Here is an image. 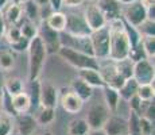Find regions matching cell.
Listing matches in <instances>:
<instances>
[{
  "label": "cell",
  "mask_w": 155,
  "mask_h": 135,
  "mask_svg": "<svg viewBox=\"0 0 155 135\" xmlns=\"http://www.w3.org/2000/svg\"><path fill=\"white\" fill-rule=\"evenodd\" d=\"M47 5L50 7L51 11H61L62 8V0H49Z\"/></svg>",
  "instance_id": "f35d334b"
},
{
  "label": "cell",
  "mask_w": 155,
  "mask_h": 135,
  "mask_svg": "<svg viewBox=\"0 0 155 135\" xmlns=\"http://www.w3.org/2000/svg\"><path fill=\"white\" fill-rule=\"evenodd\" d=\"M138 86L139 84L136 83L135 80L131 77V79H127L124 81V84L119 88V96H120V99H123V100H130L132 96L136 95V91H138Z\"/></svg>",
  "instance_id": "cb8c5ba5"
},
{
  "label": "cell",
  "mask_w": 155,
  "mask_h": 135,
  "mask_svg": "<svg viewBox=\"0 0 155 135\" xmlns=\"http://www.w3.org/2000/svg\"><path fill=\"white\" fill-rule=\"evenodd\" d=\"M136 96L142 101H153L154 100V83L153 84H140L136 91Z\"/></svg>",
  "instance_id": "4dcf8cb0"
},
{
  "label": "cell",
  "mask_w": 155,
  "mask_h": 135,
  "mask_svg": "<svg viewBox=\"0 0 155 135\" xmlns=\"http://www.w3.org/2000/svg\"><path fill=\"white\" fill-rule=\"evenodd\" d=\"M135 2H138V0H120L119 3H121V4H131V3H135Z\"/></svg>",
  "instance_id": "bcb514c9"
},
{
  "label": "cell",
  "mask_w": 155,
  "mask_h": 135,
  "mask_svg": "<svg viewBox=\"0 0 155 135\" xmlns=\"http://www.w3.org/2000/svg\"><path fill=\"white\" fill-rule=\"evenodd\" d=\"M54 118H55V108H42L35 120H37V124L46 126L54 120Z\"/></svg>",
  "instance_id": "d6a6232c"
},
{
  "label": "cell",
  "mask_w": 155,
  "mask_h": 135,
  "mask_svg": "<svg viewBox=\"0 0 155 135\" xmlns=\"http://www.w3.org/2000/svg\"><path fill=\"white\" fill-rule=\"evenodd\" d=\"M154 65L150 59L142 58L134 62L132 68V79L140 85V84H153L154 83Z\"/></svg>",
  "instance_id": "8992f818"
},
{
  "label": "cell",
  "mask_w": 155,
  "mask_h": 135,
  "mask_svg": "<svg viewBox=\"0 0 155 135\" xmlns=\"http://www.w3.org/2000/svg\"><path fill=\"white\" fill-rule=\"evenodd\" d=\"M19 30H20L22 37H25L26 39H28V41L38 35V27L35 25V22H31V20H28V19H26L25 22L19 26Z\"/></svg>",
  "instance_id": "83f0119b"
},
{
  "label": "cell",
  "mask_w": 155,
  "mask_h": 135,
  "mask_svg": "<svg viewBox=\"0 0 155 135\" xmlns=\"http://www.w3.org/2000/svg\"><path fill=\"white\" fill-rule=\"evenodd\" d=\"M139 119H140V115H138L136 112L131 111V112H130V118L127 119V123H128V135H140Z\"/></svg>",
  "instance_id": "836d02e7"
},
{
  "label": "cell",
  "mask_w": 155,
  "mask_h": 135,
  "mask_svg": "<svg viewBox=\"0 0 155 135\" xmlns=\"http://www.w3.org/2000/svg\"><path fill=\"white\" fill-rule=\"evenodd\" d=\"M123 16H124V22L127 25L135 27L138 29L139 26L147 19L146 16V8L140 4V2H135V3H131V4H127L126 10L123 12Z\"/></svg>",
  "instance_id": "9c48e42d"
},
{
  "label": "cell",
  "mask_w": 155,
  "mask_h": 135,
  "mask_svg": "<svg viewBox=\"0 0 155 135\" xmlns=\"http://www.w3.org/2000/svg\"><path fill=\"white\" fill-rule=\"evenodd\" d=\"M5 38H7V42L10 45H14L18 41L22 38V34H20V30H19V26L16 25H12L10 29L5 31Z\"/></svg>",
  "instance_id": "e575fe53"
},
{
  "label": "cell",
  "mask_w": 155,
  "mask_h": 135,
  "mask_svg": "<svg viewBox=\"0 0 155 135\" xmlns=\"http://www.w3.org/2000/svg\"><path fill=\"white\" fill-rule=\"evenodd\" d=\"M116 2H120V0H116Z\"/></svg>",
  "instance_id": "681fc988"
},
{
  "label": "cell",
  "mask_w": 155,
  "mask_h": 135,
  "mask_svg": "<svg viewBox=\"0 0 155 135\" xmlns=\"http://www.w3.org/2000/svg\"><path fill=\"white\" fill-rule=\"evenodd\" d=\"M47 26L57 32H64L66 27V15L61 11H53L45 20Z\"/></svg>",
  "instance_id": "d6986e66"
},
{
  "label": "cell",
  "mask_w": 155,
  "mask_h": 135,
  "mask_svg": "<svg viewBox=\"0 0 155 135\" xmlns=\"http://www.w3.org/2000/svg\"><path fill=\"white\" fill-rule=\"evenodd\" d=\"M11 2H12V0H0V12H2V11L4 10Z\"/></svg>",
  "instance_id": "b9f144b4"
},
{
  "label": "cell",
  "mask_w": 155,
  "mask_h": 135,
  "mask_svg": "<svg viewBox=\"0 0 155 135\" xmlns=\"http://www.w3.org/2000/svg\"><path fill=\"white\" fill-rule=\"evenodd\" d=\"M14 54L10 50H0V70L8 72L14 66Z\"/></svg>",
  "instance_id": "1f68e13d"
},
{
  "label": "cell",
  "mask_w": 155,
  "mask_h": 135,
  "mask_svg": "<svg viewBox=\"0 0 155 135\" xmlns=\"http://www.w3.org/2000/svg\"><path fill=\"white\" fill-rule=\"evenodd\" d=\"M38 37L42 41L47 54L58 53L59 47H61V35H59V32L51 30L46 23L42 22L39 29H38Z\"/></svg>",
  "instance_id": "52a82bcc"
},
{
  "label": "cell",
  "mask_w": 155,
  "mask_h": 135,
  "mask_svg": "<svg viewBox=\"0 0 155 135\" xmlns=\"http://www.w3.org/2000/svg\"><path fill=\"white\" fill-rule=\"evenodd\" d=\"M4 91L8 96H15L20 92H23V83L19 79H8L7 81H4Z\"/></svg>",
  "instance_id": "f1b7e54d"
},
{
  "label": "cell",
  "mask_w": 155,
  "mask_h": 135,
  "mask_svg": "<svg viewBox=\"0 0 155 135\" xmlns=\"http://www.w3.org/2000/svg\"><path fill=\"white\" fill-rule=\"evenodd\" d=\"M58 92L50 83H39V104L42 108H55Z\"/></svg>",
  "instance_id": "5bb4252c"
},
{
  "label": "cell",
  "mask_w": 155,
  "mask_h": 135,
  "mask_svg": "<svg viewBox=\"0 0 155 135\" xmlns=\"http://www.w3.org/2000/svg\"><path fill=\"white\" fill-rule=\"evenodd\" d=\"M84 19L88 27L91 29V31H96V30H100L108 25V20L105 19V16L101 12L100 8L97 7V4H89L85 8Z\"/></svg>",
  "instance_id": "30bf717a"
},
{
  "label": "cell",
  "mask_w": 155,
  "mask_h": 135,
  "mask_svg": "<svg viewBox=\"0 0 155 135\" xmlns=\"http://www.w3.org/2000/svg\"><path fill=\"white\" fill-rule=\"evenodd\" d=\"M99 73L107 86L115 88V89H117V91L124 84V81H126L119 74L117 69H116V64L113 61H111V64L104 65V66H99Z\"/></svg>",
  "instance_id": "8fae6325"
},
{
  "label": "cell",
  "mask_w": 155,
  "mask_h": 135,
  "mask_svg": "<svg viewBox=\"0 0 155 135\" xmlns=\"http://www.w3.org/2000/svg\"><path fill=\"white\" fill-rule=\"evenodd\" d=\"M28 43H30V41H28V39H26L25 37H22L19 41L16 42V43L11 45V47H12L14 50H16V52H23V50H27Z\"/></svg>",
  "instance_id": "8d00e7d4"
},
{
  "label": "cell",
  "mask_w": 155,
  "mask_h": 135,
  "mask_svg": "<svg viewBox=\"0 0 155 135\" xmlns=\"http://www.w3.org/2000/svg\"><path fill=\"white\" fill-rule=\"evenodd\" d=\"M31 2H34L37 5H39V7H43V5H47V3H49V0H31Z\"/></svg>",
  "instance_id": "f6af8a7d"
},
{
  "label": "cell",
  "mask_w": 155,
  "mask_h": 135,
  "mask_svg": "<svg viewBox=\"0 0 155 135\" xmlns=\"http://www.w3.org/2000/svg\"><path fill=\"white\" fill-rule=\"evenodd\" d=\"M3 96H4V79L0 73V99H3Z\"/></svg>",
  "instance_id": "60d3db41"
},
{
  "label": "cell",
  "mask_w": 155,
  "mask_h": 135,
  "mask_svg": "<svg viewBox=\"0 0 155 135\" xmlns=\"http://www.w3.org/2000/svg\"><path fill=\"white\" fill-rule=\"evenodd\" d=\"M16 128L19 135H34L37 130V120L27 113L19 115L16 120Z\"/></svg>",
  "instance_id": "ac0fdd59"
},
{
  "label": "cell",
  "mask_w": 155,
  "mask_h": 135,
  "mask_svg": "<svg viewBox=\"0 0 155 135\" xmlns=\"http://www.w3.org/2000/svg\"><path fill=\"white\" fill-rule=\"evenodd\" d=\"M97 7L101 10L108 22L120 18V3L116 0H99Z\"/></svg>",
  "instance_id": "e0dca14e"
},
{
  "label": "cell",
  "mask_w": 155,
  "mask_h": 135,
  "mask_svg": "<svg viewBox=\"0 0 155 135\" xmlns=\"http://www.w3.org/2000/svg\"><path fill=\"white\" fill-rule=\"evenodd\" d=\"M3 11H4V16H3V19H4L5 22L10 23L11 26L16 25L18 22L22 20L23 11H22V5H20V3L11 2Z\"/></svg>",
  "instance_id": "ffe728a7"
},
{
  "label": "cell",
  "mask_w": 155,
  "mask_h": 135,
  "mask_svg": "<svg viewBox=\"0 0 155 135\" xmlns=\"http://www.w3.org/2000/svg\"><path fill=\"white\" fill-rule=\"evenodd\" d=\"M139 127H140V135H154V123L144 116H140L139 119Z\"/></svg>",
  "instance_id": "d590c367"
},
{
  "label": "cell",
  "mask_w": 155,
  "mask_h": 135,
  "mask_svg": "<svg viewBox=\"0 0 155 135\" xmlns=\"http://www.w3.org/2000/svg\"><path fill=\"white\" fill-rule=\"evenodd\" d=\"M77 77L81 79L92 88H103V86H105L99 70H96V69H80V70H77Z\"/></svg>",
  "instance_id": "2e32d148"
},
{
  "label": "cell",
  "mask_w": 155,
  "mask_h": 135,
  "mask_svg": "<svg viewBox=\"0 0 155 135\" xmlns=\"http://www.w3.org/2000/svg\"><path fill=\"white\" fill-rule=\"evenodd\" d=\"M10 104H11V110L14 111L18 115H23V113H27L31 108V99L27 92H20V93L11 96L10 97Z\"/></svg>",
  "instance_id": "9a60e30c"
},
{
  "label": "cell",
  "mask_w": 155,
  "mask_h": 135,
  "mask_svg": "<svg viewBox=\"0 0 155 135\" xmlns=\"http://www.w3.org/2000/svg\"><path fill=\"white\" fill-rule=\"evenodd\" d=\"M20 5H22V11L23 15L26 16V19L35 22L41 16V7L35 4L34 2H31V0H23L20 3Z\"/></svg>",
  "instance_id": "603a6c76"
},
{
  "label": "cell",
  "mask_w": 155,
  "mask_h": 135,
  "mask_svg": "<svg viewBox=\"0 0 155 135\" xmlns=\"http://www.w3.org/2000/svg\"><path fill=\"white\" fill-rule=\"evenodd\" d=\"M139 2H140V4L146 8V10L150 8V7H153V5H155V0H139Z\"/></svg>",
  "instance_id": "ab89813d"
},
{
  "label": "cell",
  "mask_w": 155,
  "mask_h": 135,
  "mask_svg": "<svg viewBox=\"0 0 155 135\" xmlns=\"http://www.w3.org/2000/svg\"><path fill=\"white\" fill-rule=\"evenodd\" d=\"M11 135H19V134H18V133H16V134H14V133H12V134H11Z\"/></svg>",
  "instance_id": "c3c4849f"
},
{
  "label": "cell",
  "mask_w": 155,
  "mask_h": 135,
  "mask_svg": "<svg viewBox=\"0 0 155 135\" xmlns=\"http://www.w3.org/2000/svg\"><path fill=\"white\" fill-rule=\"evenodd\" d=\"M91 2H94V0H91Z\"/></svg>",
  "instance_id": "f907efd6"
},
{
  "label": "cell",
  "mask_w": 155,
  "mask_h": 135,
  "mask_svg": "<svg viewBox=\"0 0 155 135\" xmlns=\"http://www.w3.org/2000/svg\"><path fill=\"white\" fill-rule=\"evenodd\" d=\"M109 116V110L104 103H96L93 104L88 111L85 120L88 123L91 130H100L103 128L104 123Z\"/></svg>",
  "instance_id": "ba28073f"
},
{
  "label": "cell",
  "mask_w": 155,
  "mask_h": 135,
  "mask_svg": "<svg viewBox=\"0 0 155 135\" xmlns=\"http://www.w3.org/2000/svg\"><path fill=\"white\" fill-rule=\"evenodd\" d=\"M140 46L147 59H154L155 57V37L153 35H142Z\"/></svg>",
  "instance_id": "484cf974"
},
{
  "label": "cell",
  "mask_w": 155,
  "mask_h": 135,
  "mask_svg": "<svg viewBox=\"0 0 155 135\" xmlns=\"http://www.w3.org/2000/svg\"><path fill=\"white\" fill-rule=\"evenodd\" d=\"M92 49H93V56L97 59H108L109 53V34H108V25L100 30L92 31L91 35Z\"/></svg>",
  "instance_id": "277c9868"
},
{
  "label": "cell",
  "mask_w": 155,
  "mask_h": 135,
  "mask_svg": "<svg viewBox=\"0 0 155 135\" xmlns=\"http://www.w3.org/2000/svg\"><path fill=\"white\" fill-rule=\"evenodd\" d=\"M89 131H91V128L84 118L74 119L68 126V134L69 135H86Z\"/></svg>",
  "instance_id": "d4e9b609"
},
{
  "label": "cell",
  "mask_w": 155,
  "mask_h": 135,
  "mask_svg": "<svg viewBox=\"0 0 155 135\" xmlns=\"http://www.w3.org/2000/svg\"><path fill=\"white\" fill-rule=\"evenodd\" d=\"M41 135H51V134H50V133H49V131H45V133H42V134H41Z\"/></svg>",
  "instance_id": "7dc6e473"
},
{
  "label": "cell",
  "mask_w": 155,
  "mask_h": 135,
  "mask_svg": "<svg viewBox=\"0 0 155 135\" xmlns=\"http://www.w3.org/2000/svg\"><path fill=\"white\" fill-rule=\"evenodd\" d=\"M101 130L105 133V135H128L127 119L109 115Z\"/></svg>",
  "instance_id": "7c38bea8"
},
{
  "label": "cell",
  "mask_w": 155,
  "mask_h": 135,
  "mask_svg": "<svg viewBox=\"0 0 155 135\" xmlns=\"http://www.w3.org/2000/svg\"><path fill=\"white\" fill-rule=\"evenodd\" d=\"M84 3V0H62V7H69V8H74L78 7Z\"/></svg>",
  "instance_id": "74e56055"
},
{
  "label": "cell",
  "mask_w": 155,
  "mask_h": 135,
  "mask_svg": "<svg viewBox=\"0 0 155 135\" xmlns=\"http://www.w3.org/2000/svg\"><path fill=\"white\" fill-rule=\"evenodd\" d=\"M59 103H61V107L64 108L65 112L70 113V115H76L84 107V101L78 97L76 93H74L71 89L64 92L59 99Z\"/></svg>",
  "instance_id": "4fadbf2b"
},
{
  "label": "cell",
  "mask_w": 155,
  "mask_h": 135,
  "mask_svg": "<svg viewBox=\"0 0 155 135\" xmlns=\"http://www.w3.org/2000/svg\"><path fill=\"white\" fill-rule=\"evenodd\" d=\"M108 34H109V53L108 59L113 62H119L130 58V53L132 49L130 37L127 34L126 25L121 18L108 22Z\"/></svg>",
  "instance_id": "6da1fadb"
},
{
  "label": "cell",
  "mask_w": 155,
  "mask_h": 135,
  "mask_svg": "<svg viewBox=\"0 0 155 135\" xmlns=\"http://www.w3.org/2000/svg\"><path fill=\"white\" fill-rule=\"evenodd\" d=\"M57 54L62 59H65L69 65L78 69V70L80 69H96V70H99V66H100L99 59L93 56H89V54L77 52V50L64 47V46L59 47Z\"/></svg>",
  "instance_id": "3957f363"
},
{
  "label": "cell",
  "mask_w": 155,
  "mask_h": 135,
  "mask_svg": "<svg viewBox=\"0 0 155 135\" xmlns=\"http://www.w3.org/2000/svg\"><path fill=\"white\" fill-rule=\"evenodd\" d=\"M86 135H105V133L100 128V130H91Z\"/></svg>",
  "instance_id": "7bdbcfd3"
},
{
  "label": "cell",
  "mask_w": 155,
  "mask_h": 135,
  "mask_svg": "<svg viewBox=\"0 0 155 135\" xmlns=\"http://www.w3.org/2000/svg\"><path fill=\"white\" fill-rule=\"evenodd\" d=\"M103 99L104 104L109 110V112H115L120 103V96H119L117 89L111 88V86H103Z\"/></svg>",
  "instance_id": "44dd1931"
},
{
  "label": "cell",
  "mask_w": 155,
  "mask_h": 135,
  "mask_svg": "<svg viewBox=\"0 0 155 135\" xmlns=\"http://www.w3.org/2000/svg\"><path fill=\"white\" fill-rule=\"evenodd\" d=\"M4 19H3V15L2 12H0V35H3L4 34Z\"/></svg>",
  "instance_id": "ee69618b"
},
{
  "label": "cell",
  "mask_w": 155,
  "mask_h": 135,
  "mask_svg": "<svg viewBox=\"0 0 155 135\" xmlns=\"http://www.w3.org/2000/svg\"><path fill=\"white\" fill-rule=\"evenodd\" d=\"M65 15H66V27H65L64 32L73 35V37H89L91 35L92 31L86 25L84 15L73 12Z\"/></svg>",
  "instance_id": "5b68a950"
},
{
  "label": "cell",
  "mask_w": 155,
  "mask_h": 135,
  "mask_svg": "<svg viewBox=\"0 0 155 135\" xmlns=\"http://www.w3.org/2000/svg\"><path fill=\"white\" fill-rule=\"evenodd\" d=\"M115 64H116V69H117L119 74H120L124 80L131 79V77H132V68H134V61L132 59L127 58V59H123V61L115 62Z\"/></svg>",
  "instance_id": "f546056e"
},
{
  "label": "cell",
  "mask_w": 155,
  "mask_h": 135,
  "mask_svg": "<svg viewBox=\"0 0 155 135\" xmlns=\"http://www.w3.org/2000/svg\"><path fill=\"white\" fill-rule=\"evenodd\" d=\"M70 89L78 96L82 101L89 100V99L92 97V95H93V88L89 86L88 84L84 83V81H82L81 79H78V77L74 79L70 83Z\"/></svg>",
  "instance_id": "7402d4cb"
},
{
  "label": "cell",
  "mask_w": 155,
  "mask_h": 135,
  "mask_svg": "<svg viewBox=\"0 0 155 135\" xmlns=\"http://www.w3.org/2000/svg\"><path fill=\"white\" fill-rule=\"evenodd\" d=\"M27 52H28V80L35 81L39 77L47 57V52L38 35L34 37L32 39H30Z\"/></svg>",
  "instance_id": "7a4b0ae2"
},
{
  "label": "cell",
  "mask_w": 155,
  "mask_h": 135,
  "mask_svg": "<svg viewBox=\"0 0 155 135\" xmlns=\"http://www.w3.org/2000/svg\"><path fill=\"white\" fill-rule=\"evenodd\" d=\"M15 127L14 118L8 112L0 111V135H11Z\"/></svg>",
  "instance_id": "4316f807"
}]
</instances>
